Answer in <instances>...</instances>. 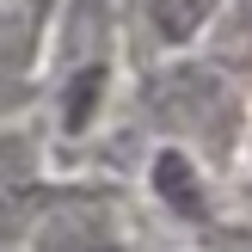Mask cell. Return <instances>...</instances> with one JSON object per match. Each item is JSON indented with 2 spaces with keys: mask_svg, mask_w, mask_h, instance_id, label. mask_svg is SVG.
Returning a JSON list of instances; mask_svg holds the SVG:
<instances>
[{
  "mask_svg": "<svg viewBox=\"0 0 252 252\" xmlns=\"http://www.w3.org/2000/svg\"><path fill=\"white\" fill-rule=\"evenodd\" d=\"M31 252H129V228L105 197H68L31 221Z\"/></svg>",
  "mask_w": 252,
  "mask_h": 252,
  "instance_id": "obj_1",
  "label": "cell"
},
{
  "mask_svg": "<svg viewBox=\"0 0 252 252\" xmlns=\"http://www.w3.org/2000/svg\"><path fill=\"white\" fill-rule=\"evenodd\" d=\"M142 31L154 37L160 49H185L209 19H216V0H129Z\"/></svg>",
  "mask_w": 252,
  "mask_h": 252,
  "instance_id": "obj_2",
  "label": "cell"
}]
</instances>
